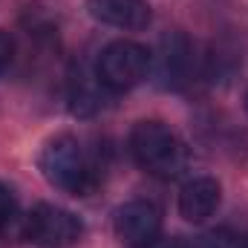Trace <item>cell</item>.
<instances>
[{"mask_svg": "<svg viewBox=\"0 0 248 248\" xmlns=\"http://www.w3.org/2000/svg\"><path fill=\"white\" fill-rule=\"evenodd\" d=\"M44 179L69 196H90L98 185V168L90 153L72 136H55L44 144L38 156Z\"/></svg>", "mask_w": 248, "mask_h": 248, "instance_id": "obj_1", "label": "cell"}, {"mask_svg": "<svg viewBox=\"0 0 248 248\" xmlns=\"http://www.w3.org/2000/svg\"><path fill=\"white\" fill-rule=\"evenodd\" d=\"M130 153L136 165L156 176V179H173L185 170L187 150L179 136L162 122H139L130 130Z\"/></svg>", "mask_w": 248, "mask_h": 248, "instance_id": "obj_2", "label": "cell"}, {"mask_svg": "<svg viewBox=\"0 0 248 248\" xmlns=\"http://www.w3.org/2000/svg\"><path fill=\"white\" fill-rule=\"evenodd\" d=\"M153 66V55L136 41H113L101 49L95 61V75L110 93H127L139 87Z\"/></svg>", "mask_w": 248, "mask_h": 248, "instance_id": "obj_3", "label": "cell"}, {"mask_svg": "<svg viewBox=\"0 0 248 248\" xmlns=\"http://www.w3.org/2000/svg\"><path fill=\"white\" fill-rule=\"evenodd\" d=\"M20 234L41 248H69L84 237V222L58 205H35L23 222Z\"/></svg>", "mask_w": 248, "mask_h": 248, "instance_id": "obj_4", "label": "cell"}, {"mask_svg": "<svg viewBox=\"0 0 248 248\" xmlns=\"http://www.w3.org/2000/svg\"><path fill=\"white\" fill-rule=\"evenodd\" d=\"M153 66H156L159 87H165V90H182L185 87L190 81V72H193V46H190L185 32L162 35Z\"/></svg>", "mask_w": 248, "mask_h": 248, "instance_id": "obj_5", "label": "cell"}, {"mask_svg": "<svg viewBox=\"0 0 248 248\" xmlns=\"http://www.w3.org/2000/svg\"><path fill=\"white\" fill-rule=\"evenodd\" d=\"M162 231V211L150 199H133L124 202L116 211V234L119 240L133 248L153 243Z\"/></svg>", "mask_w": 248, "mask_h": 248, "instance_id": "obj_6", "label": "cell"}, {"mask_svg": "<svg viewBox=\"0 0 248 248\" xmlns=\"http://www.w3.org/2000/svg\"><path fill=\"white\" fill-rule=\"evenodd\" d=\"M87 12L93 20L113 29H147L153 20L147 0H87Z\"/></svg>", "mask_w": 248, "mask_h": 248, "instance_id": "obj_7", "label": "cell"}, {"mask_svg": "<svg viewBox=\"0 0 248 248\" xmlns=\"http://www.w3.org/2000/svg\"><path fill=\"white\" fill-rule=\"evenodd\" d=\"M222 199V187L211 176H196L182 185L179 190V214L187 222H205L208 217L217 214Z\"/></svg>", "mask_w": 248, "mask_h": 248, "instance_id": "obj_8", "label": "cell"}, {"mask_svg": "<svg viewBox=\"0 0 248 248\" xmlns=\"http://www.w3.org/2000/svg\"><path fill=\"white\" fill-rule=\"evenodd\" d=\"M104 84L98 81V75H75L72 78V87H69V101H72V113L75 116H90V113H98L101 110V98H104Z\"/></svg>", "mask_w": 248, "mask_h": 248, "instance_id": "obj_9", "label": "cell"}, {"mask_svg": "<svg viewBox=\"0 0 248 248\" xmlns=\"http://www.w3.org/2000/svg\"><path fill=\"white\" fill-rule=\"evenodd\" d=\"M23 222V217H17V202L15 193L6 185H0V234H15V228Z\"/></svg>", "mask_w": 248, "mask_h": 248, "instance_id": "obj_10", "label": "cell"}, {"mask_svg": "<svg viewBox=\"0 0 248 248\" xmlns=\"http://www.w3.org/2000/svg\"><path fill=\"white\" fill-rule=\"evenodd\" d=\"M193 248H243V243H240V237H237L234 231H228V228H214V231L202 234Z\"/></svg>", "mask_w": 248, "mask_h": 248, "instance_id": "obj_11", "label": "cell"}, {"mask_svg": "<svg viewBox=\"0 0 248 248\" xmlns=\"http://www.w3.org/2000/svg\"><path fill=\"white\" fill-rule=\"evenodd\" d=\"M12 58H15V44H12V38L6 32H0V75L9 69Z\"/></svg>", "mask_w": 248, "mask_h": 248, "instance_id": "obj_12", "label": "cell"}, {"mask_svg": "<svg viewBox=\"0 0 248 248\" xmlns=\"http://www.w3.org/2000/svg\"><path fill=\"white\" fill-rule=\"evenodd\" d=\"M141 248H185L176 237H156L153 243H147V246H141Z\"/></svg>", "mask_w": 248, "mask_h": 248, "instance_id": "obj_13", "label": "cell"}, {"mask_svg": "<svg viewBox=\"0 0 248 248\" xmlns=\"http://www.w3.org/2000/svg\"><path fill=\"white\" fill-rule=\"evenodd\" d=\"M243 248H248V243H243Z\"/></svg>", "mask_w": 248, "mask_h": 248, "instance_id": "obj_14", "label": "cell"}, {"mask_svg": "<svg viewBox=\"0 0 248 248\" xmlns=\"http://www.w3.org/2000/svg\"><path fill=\"white\" fill-rule=\"evenodd\" d=\"M246 107H248V95H246Z\"/></svg>", "mask_w": 248, "mask_h": 248, "instance_id": "obj_15", "label": "cell"}]
</instances>
